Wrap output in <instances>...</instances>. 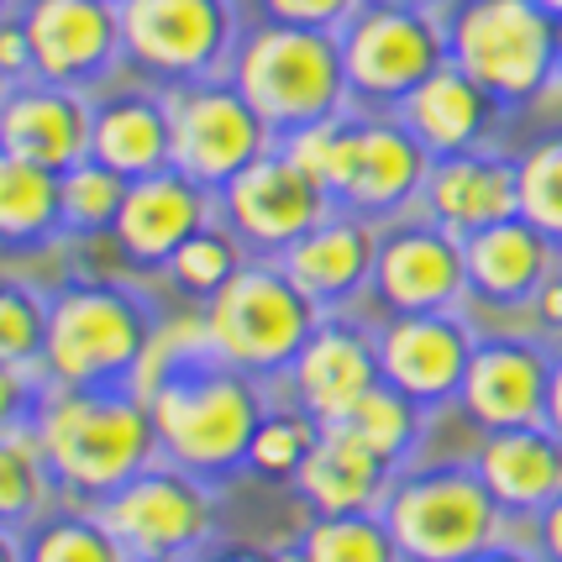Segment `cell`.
Returning <instances> with one entry per match:
<instances>
[{
  "instance_id": "1",
  "label": "cell",
  "mask_w": 562,
  "mask_h": 562,
  "mask_svg": "<svg viewBox=\"0 0 562 562\" xmlns=\"http://www.w3.org/2000/svg\"><path fill=\"white\" fill-rule=\"evenodd\" d=\"M32 437L48 458L58 494H69L74 505H100L147 463H158L153 411L132 384H48Z\"/></svg>"
},
{
  "instance_id": "2",
  "label": "cell",
  "mask_w": 562,
  "mask_h": 562,
  "mask_svg": "<svg viewBox=\"0 0 562 562\" xmlns=\"http://www.w3.org/2000/svg\"><path fill=\"white\" fill-rule=\"evenodd\" d=\"M158 431V458L205 484H221L247 468L252 431L269 411L263 384L232 363L195 358V363L164 373L143 394Z\"/></svg>"
},
{
  "instance_id": "3",
  "label": "cell",
  "mask_w": 562,
  "mask_h": 562,
  "mask_svg": "<svg viewBox=\"0 0 562 562\" xmlns=\"http://www.w3.org/2000/svg\"><path fill=\"white\" fill-rule=\"evenodd\" d=\"M226 74L247 95V105L269 122L273 137L352 111L337 32L290 26L263 16L258 26H243V43L232 53Z\"/></svg>"
},
{
  "instance_id": "4",
  "label": "cell",
  "mask_w": 562,
  "mask_h": 562,
  "mask_svg": "<svg viewBox=\"0 0 562 562\" xmlns=\"http://www.w3.org/2000/svg\"><path fill=\"white\" fill-rule=\"evenodd\" d=\"M158 331V311L143 290L116 279H69L48 305V384H132Z\"/></svg>"
},
{
  "instance_id": "5",
  "label": "cell",
  "mask_w": 562,
  "mask_h": 562,
  "mask_svg": "<svg viewBox=\"0 0 562 562\" xmlns=\"http://www.w3.org/2000/svg\"><path fill=\"white\" fill-rule=\"evenodd\" d=\"M379 515L405 562H468L515 526L473 463H405Z\"/></svg>"
},
{
  "instance_id": "6",
  "label": "cell",
  "mask_w": 562,
  "mask_h": 562,
  "mask_svg": "<svg viewBox=\"0 0 562 562\" xmlns=\"http://www.w3.org/2000/svg\"><path fill=\"white\" fill-rule=\"evenodd\" d=\"M205 347L216 363H232L252 379L290 373L300 347L311 342L321 305L294 284L279 258H247L205 305Z\"/></svg>"
},
{
  "instance_id": "7",
  "label": "cell",
  "mask_w": 562,
  "mask_h": 562,
  "mask_svg": "<svg viewBox=\"0 0 562 562\" xmlns=\"http://www.w3.org/2000/svg\"><path fill=\"white\" fill-rule=\"evenodd\" d=\"M447 58L505 111L531 105L562 69L558 16L537 0H447Z\"/></svg>"
},
{
  "instance_id": "8",
  "label": "cell",
  "mask_w": 562,
  "mask_h": 562,
  "mask_svg": "<svg viewBox=\"0 0 562 562\" xmlns=\"http://www.w3.org/2000/svg\"><path fill=\"white\" fill-rule=\"evenodd\" d=\"M337 43L352 111H400L447 64V11L420 0H363Z\"/></svg>"
},
{
  "instance_id": "9",
  "label": "cell",
  "mask_w": 562,
  "mask_h": 562,
  "mask_svg": "<svg viewBox=\"0 0 562 562\" xmlns=\"http://www.w3.org/2000/svg\"><path fill=\"white\" fill-rule=\"evenodd\" d=\"M237 43V0H122V64L158 90L226 74Z\"/></svg>"
},
{
  "instance_id": "10",
  "label": "cell",
  "mask_w": 562,
  "mask_h": 562,
  "mask_svg": "<svg viewBox=\"0 0 562 562\" xmlns=\"http://www.w3.org/2000/svg\"><path fill=\"white\" fill-rule=\"evenodd\" d=\"M431 164L437 158L420 147V137L394 111H347L331 169L321 184L337 211H352V216L384 226V221L420 205Z\"/></svg>"
},
{
  "instance_id": "11",
  "label": "cell",
  "mask_w": 562,
  "mask_h": 562,
  "mask_svg": "<svg viewBox=\"0 0 562 562\" xmlns=\"http://www.w3.org/2000/svg\"><path fill=\"white\" fill-rule=\"evenodd\" d=\"M90 510L122 541L132 562H195L216 537V494L205 479L173 463H147L132 484L105 494Z\"/></svg>"
},
{
  "instance_id": "12",
  "label": "cell",
  "mask_w": 562,
  "mask_h": 562,
  "mask_svg": "<svg viewBox=\"0 0 562 562\" xmlns=\"http://www.w3.org/2000/svg\"><path fill=\"white\" fill-rule=\"evenodd\" d=\"M164 100H169L173 169L190 173L211 195H221L247 164H258L269 147H279L269 122L232 85V74L173 85V90H164Z\"/></svg>"
},
{
  "instance_id": "13",
  "label": "cell",
  "mask_w": 562,
  "mask_h": 562,
  "mask_svg": "<svg viewBox=\"0 0 562 562\" xmlns=\"http://www.w3.org/2000/svg\"><path fill=\"white\" fill-rule=\"evenodd\" d=\"M373 305L384 316H426V311H463L468 305V263L463 237L426 211H405L379 226V258H373Z\"/></svg>"
},
{
  "instance_id": "14",
  "label": "cell",
  "mask_w": 562,
  "mask_h": 562,
  "mask_svg": "<svg viewBox=\"0 0 562 562\" xmlns=\"http://www.w3.org/2000/svg\"><path fill=\"white\" fill-rule=\"evenodd\" d=\"M331 211H337L331 195H326L294 158H284V147H269L258 164H247L216 195V216L237 232V243H243L252 258L290 252V247L300 243L311 226H321Z\"/></svg>"
},
{
  "instance_id": "15",
  "label": "cell",
  "mask_w": 562,
  "mask_h": 562,
  "mask_svg": "<svg viewBox=\"0 0 562 562\" xmlns=\"http://www.w3.org/2000/svg\"><path fill=\"white\" fill-rule=\"evenodd\" d=\"M547 384H552V347L531 331H479L468 358L458 411L479 437L510 431V426H541L547 420Z\"/></svg>"
},
{
  "instance_id": "16",
  "label": "cell",
  "mask_w": 562,
  "mask_h": 562,
  "mask_svg": "<svg viewBox=\"0 0 562 562\" xmlns=\"http://www.w3.org/2000/svg\"><path fill=\"white\" fill-rule=\"evenodd\" d=\"M32 74L95 90L122 69V0H22Z\"/></svg>"
},
{
  "instance_id": "17",
  "label": "cell",
  "mask_w": 562,
  "mask_h": 562,
  "mask_svg": "<svg viewBox=\"0 0 562 562\" xmlns=\"http://www.w3.org/2000/svg\"><path fill=\"white\" fill-rule=\"evenodd\" d=\"M379 373L384 384L411 394L416 405H458L468 358L479 342V326L463 311H426V316H384L373 326Z\"/></svg>"
},
{
  "instance_id": "18",
  "label": "cell",
  "mask_w": 562,
  "mask_h": 562,
  "mask_svg": "<svg viewBox=\"0 0 562 562\" xmlns=\"http://www.w3.org/2000/svg\"><path fill=\"white\" fill-rule=\"evenodd\" d=\"M90 132H95L90 90H69V85L26 74L0 100V153L43 164L53 173L90 158Z\"/></svg>"
},
{
  "instance_id": "19",
  "label": "cell",
  "mask_w": 562,
  "mask_h": 562,
  "mask_svg": "<svg viewBox=\"0 0 562 562\" xmlns=\"http://www.w3.org/2000/svg\"><path fill=\"white\" fill-rule=\"evenodd\" d=\"M290 400L321 426L347 420V411L363 400L384 373H379V342L373 331L358 326L352 316H321L311 342L300 347V358L290 363Z\"/></svg>"
},
{
  "instance_id": "20",
  "label": "cell",
  "mask_w": 562,
  "mask_h": 562,
  "mask_svg": "<svg viewBox=\"0 0 562 562\" xmlns=\"http://www.w3.org/2000/svg\"><path fill=\"white\" fill-rule=\"evenodd\" d=\"M211 200L216 195L205 184H195L190 173L179 169H158L147 179H132L111 243H116V252L126 263H137L147 273H164L173 252L190 243L205 221H216Z\"/></svg>"
},
{
  "instance_id": "21",
  "label": "cell",
  "mask_w": 562,
  "mask_h": 562,
  "mask_svg": "<svg viewBox=\"0 0 562 562\" xmlns=\"http://www.w3.org/2000/svg\"><path fill=\"white\" fill-rule=\"evenodd\" d=\"M463 263H468V305L484 311H531L547 279H558L562 247L537 232L526 216H510L499 226H484L463 237Z\"/></svg>"
},
{
  "instance_id": "22",
  "label": "cell",
  "mask_w": 562,
  "mask_h": 562,
  "mask_svg": "<svg viewBox=\"0 0 562 562\" xmlns=\"http://www.w3.org/2000/svg\"><path fill=\"white\" fill-rule=\"evenodd\" d=\"M416 211H426L452 237H473L484 226L520 216V169L510 153H494V147H468V153L437 158Z\"/></svg>"
},
{
  "instance_id": "23",
  "label": "cell",
  "mask_w": 562,
  "mask_h": 562,
  "mask_svg": "<svg viewBox=\"0 0 562 562\" xmlns=\"http://www.w3.org/2000/svg\"><path fill=\"white\" fill-rule=\"evenodd\" d=\"M373 258H379V221L352 216V211H331L290 252H279L284 273L316 300L321 316H337L358 294H368Z\"/></svg>"
},
{
  "instance_id": "24",
  "label": "cell",
  "mask_w": 562,
  "mask_h": 562,
  "mask_svg": "<svg viewBox=\"0 0 562 562\" xmlns=\"http://www.w3.org/2000/svg\"><path fill=\"white\" fill-rule=\"evenodd\" d=\"M468 463L479 468V479L490 484V494L510 520H531L562 494V437L547 420L484 431Z\"/></svg>"
},
{
  "instance_id": "25",
  "label": "cell",
  "mask_w": 562,
  "mask_h": 562,
  "mask_svg": "<svg viewBox=\"0 0 562 562\" xmlns=\"http://www.w3.org/2000/svg\"><path fill=\"white\" fill-rule=\"evenodd\" d=\"M400 468L384 463L373 447L352 437L347 426H321L311 458L294 473V494L311 515H347V510H379Z\"/></svg>"
},
{
  "instance_id": "26",
  "label": "cell",
  "mask_w": 562,
  "mask_h": 562,
  "mask_svg": "<svg viewBox=\"0 0 562 562\" xmlns=\"http://www.w3.org/2000/svg\"><path fill=\"white\" fill-rule=\"evenodd\" d=\"M499 111L505 105L447 58L394 116L416 132L431 158H452V153H468V147H490V132L499 122Z\"/></svg>"
},
{
  "instance_id": "27",
  "label": "cell",
  "mask_w": 562,
  "mask_h": 562,
  "mask_svg": "<svg viewBox=\"0 0 562 562\" xmlns=\"http://www.w3.org/2000/svg\"><path fill=\"white\" fill-rule=\"evenodd\" d=\"M90 158L122 179H147L158 169H173L169 147V100L158 85L143 90H111L95 95V132H90Z\"/></svg>"
},
{
  "instance_id": "28",
  "label": "cell",
  "mask_w": 562,
  "mask_h": 562,
  "mask_svg": "<svg viewBox=\"0 0 562 562\" xmlns=\"http://www.w3.org/2000/svg\"><path fill=\"white\" fill-rule=\"evenodd\" d=\"M64 232L58 211V173L0 153V243L5 247H43Z\"/></svg>"
},
{
  "instance_id": "29",
  "label": "cell",
  "mask_w": 562,
  "mask_h": 562,
  "mask_svg": "<svg viewBox=\"0 0 562 562\" xmlns=\"http://www.w3.org/2000/svg\"><path fill=\"white\" fill-rule=\"evenodd\" d=\"M337 426H347V431L363 441V447H373L384 463L405 468L416 458L420 437H426V405H416L411 394H400L394 384L379 379V384L347 411V420H337Z\"/></svg>"
},
{
  "instance_id": "30",
  "label": "cell",
  "mask_w": 562,
  "mask_h": 562,
  "mask_svg": "<svg viewBox=\"0 0 562 562\" xmlns=\"http://www.w3.org/2000/svg\"><path fill=\"white\" fill-rule=\"evenodd\" d=\"M53 494H58V484H53L37 437L32 431L0 437V531L22 537L26 526H37L53 510Z\"/></svg>"
},
{
  "instance_id": "31",
  "label": "cell",
  "mask_w": 562,
  "mask_h": 562,
  "mask_svg": "<svg viewBox=\"0 0 562 562\" xmlns=\"http://www.w3.org/2000/svg\"><path fill=\"white\" fill-rule=\"evenodd\" d=\"M294 552L300 562H405L379 510L311 515L305 531L294 537Z\"/></svg>"
},
{
  "instance_id": "32",
  "label": "cell",
  "mask_w": 562,
  "mask_h": 562,
  "mask_svg": "<svg viewBox=\"0 0 562 562\" xmlns=\"http://www.w3.org/2000/svg\"><path fill=\"white\" fill-rule=\"evenodd\" d=\"M22 562H132L90 505L48 510L22 531Z\"/></svg>"
},
{
  "instance_id": "33",
  "label": "cell",
  "mask_w": 562,
  "mask_h": 562,
  "mask_svg": "<svg viewBox=\"0 0 562 562\" xmlns=\"http://www.w3.org/2000/svg\"><path fill=\"white\" fill-rule=\"evenodd\" d=\"M126 184L116 169L100 158H85L58 173V211H64V237H105L116 232V216L126 205Z\"/></svg>"
},
{
  "instance_id": "34",
  "label": "cell",
  "mask_w": 562,
  "mask_h": 562,
  "mask_svg": "<svg viewBox=\"0 0 562 562\" xmlns=\"http://www.w3.org/2000/svg\"><path fill=\"white\" fill-rule=\"evenodd\" d=\"M247 258H252V252H247V247L237 243V232H232V226L216 216V221H205L195 237L173 252L164 273L173 279V290L184 294V300L205 305V300H211V294H216L221 284L232 279V273L243 269Z\"/></svg>"
},
{
  "instance_id": "35",
  "label": "cell",
  "mask_w": 562,
  "mask_h": 562,
  "mask_svg": "<svg viewBox=\"0 0 562 562\" xmlns=\"http://www.w3.org/2000/svg\"><path fill=\"white\" fill-rule=\"evenodd\" d=\"M316 431L321 420H311L294 400L290 405H269L263 420H258V431H252V447H247V473H258L269 484H294L300 463L316 447Z\"/></svg>"
},
{
  "instance_id": "36",
  "label": "cell",
  "mask_w": 562,
  "mask_h": 562,
  "mask_svg": "<svg viewBox=\"0 0 562 562\" xmlns=\"http://www.w3.org/2000/svg\"><path fill=\"white\" fill-rule=\"evenodd\" d=\"M520 169V216L562 247V126L541 132L526 153H515Z\"/></svg>"
},
{
  "instance_id": "37",
  "label": "cell",
  "mask_w": 562,
  "mask_h": 562,
  "mask_svg": "<svg viewBox=\"0 0 562 562\" xmlns=\"http://www.w3.org/2000/svg\"><path fill=\"white\" fill-rule=\"evenodd\" d=\"M48 305L53 294H43L37 284L0 279V363L43 368V352H48Z\"/></svg>"
},
{
  "instance_id": "38",
  "label": "cell",
  "mask_w": 562,
  "mask_h": 562,
  "mask_svg": "<svg viewBox=\"0 0 562 562\" xmlns=\"http://www.w3.org/2000/svg\"><path fill=\"white\" fill-rule=\"evenodd\" d=\"M48 400V373L43 368H11L0 363V437L32 431V420Z\"/></svg>"
},
{
  "instance_id": "39",
  "label": "cell",
  "mask_w": 562,
  "mask_h": 562,
  "mask_svg": "<svg viewBox=\"0 0 562 562\" xmlns=\"http://www.w3.org/2000/svg\"><path fill=\"white\" fill-rule=\"evenodd\" d=\"M269 22L290 26H316V32H342V22L363 5V0H258Z\"/></svg>"
},
{
  "instance_id": "40",
  "label": "cell",
  "mask_w": 562,
  "mask_h": 562,
  "mask_svg": "<svg viewBox=\"0 0 562 562\" xmlns=\"http://www.w3.org/2000/svg\"><path fill=\"white\" fill-rule=\"evenodd\" d=\"M0 69L11 74V79H26V74H32V43H26L22 11L0 16Z\"/></svg>"
},
{
  "instance_id": "41",
  "label": "cell",
  "mask_w": 562,
  "mask_h": 562,
  "mask_svg": "<svg viewBox=\"0 0 562 562\" xmlns=\"http://www.w3.org/2000/svg\"><path fill=\"white\" fill-rule=\"evenodd\" d=\"M526 526H531V547H537V558L541 562H562V494L541 515H531Z\"/></svg>"
},
{
  "instance_id": "42",
  "label": "cell",
  "mask_w": 562,
  "mask_h": 562,
  "mask_svg": "<svg viewBox=\"0 0 562 562\" xmlns=\"http://www.w3.org/2000/svg\"><path fill=\"white\" fill-rule=\"evenodd\" d=\"M531 326H541V331H562V269H558V279H547L541 284V294L531 300Z\"/></svg>"
},
{
  "instance_id": "43",
  "label": "cell",
  "mask_w": 562,
  "mask_h": 562,
  "mask_svg": "<svg viewBox=\"0 0 562 562\" xmlns=\"http://www.w3.org/2000/svg\"><path fill=\"white\" fill-rule=\"evenodd\" d=\"M195 562H300V552L294 547H284V552H247V547H221V552H205V558Z\"/></svg>"
},
{
  "instance_id": "44",
  "label": "cell",
  "mask_w": 562,
  "mask_h": 562,
  "mask_svg": "<svg viewBox=\"0 0 562 562\" xmlns=\"http://www.w3.org/2000/svg\"><path fill=\"white\" fill-rule=\"evenodd\" d=\"M468 562H541L537 558V547H531V541H494V547H484V552H479V558H468Z\"/></svg>"
},
{
  "instance_id": "45",
  "label": "cell",
  "mask_w": 562,
  "mask_h": 562,
  "mask_svg": "<svg viewBox=\"0 0 562 562\" xmlns=\"http://www.w3.org/2000/svg\"><path fill=\"white\" fill-rule=\"evenodd\" d=\"M547 426L562 437V347H552V384H547Z\"/></svg>"
},
{
  "instance_id": "46",
  "label": "cell",
  "mask_w": 562,
  "mask_h": 562,
  "mask_svg": "<svg viewBox=\"0 0 562 562\" xmlns=\"http://www.w3.org/2000/svg\"><path fill=\"white\" fill-rule=\"evenodd\" d=\"M0 562H22V537L16 531H0Z\"/></svg>"
},
{
  "instance_id": "47",
  "label": "cell",
  "mask_w": 562,
  "mask_h": 562,
  "mask_svg": "<svg viewBox=\"0 0 562 562\" xmlns=\"http://www.w3.org/2000/svg\"><path fill=\"white\" fill-rule=\"evenodd\" d=\"M537 5L547 11V16H558V22H562V0H537Z\"/></svg>"
},
{
  "instance_id": "48",
  "label": "cell",
  "mask_w": 562,
  "mask_h": 562,
  "mask_svg": "<svg viewBox=\"0 0 562 562\" xmlns=\"http://www.w3.org/2000/svg\"><path fill=\"white\" fill-rule=\"evenodd\" d=\"M11 11H22V0H0V16H11Z\"/></svg>"
},
{
  "instance_id": "49",
  "label": "cell",
  "mask_w": 562,
  "mask_h": 562,
  "mask_svg": "<svg viewBox=\"0 0 562 562\" xmlns=\"http://www.w3.org/2000/svg\"><path fill=\"white\" fill-rule=\"evenodd\" d=\"M11 85H16V79H11V74L0 69V100H5V90H11Z\"/></svg>"
},
{
  "instance_id": "50",
  "label": "cell",
  "mask_w": 562,
  "mask_h": 562,
  "mask_svg": "<svg viewBox=\"0 0 562 562\" xmlns=\"http://www.w3.org/2000/svg\"><path fill=\"white\" fill-rule=\"evenodd\" d=\"M420 5H447V0H420Z\"/></svg>"
},
{
  "instance_id": "51",
  "label": "cell",
  "mask_w": 562,
  "mask_h": 562,
  "mask_svg": "<svg viewBox=\"0 0 562 562\" xmlns=\"http://www.w3.org/2000/svg\"><path fill=\"white\" fill-rule=\"evenodd\" d=\"M558 53H562V22H558Z\"/></svg>"
}]
</instances>
